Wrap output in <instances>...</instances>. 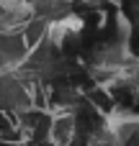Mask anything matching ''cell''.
Instances as JSON below:
<instances>
[{
    "label": "cell",
    "mask_w": 139,
    "mask_h": 146,
    "mask_svg": "<svg viewBox=\"0 0 139 146\" xmlns=\"http://www.w3.org/2000/svg\"><path fill=\"white\" fill-rule=\"evenodd\" d=\"M83 98L98 110V113H103V115H108V113H113V100H111V95L106 92V87H101V85H93V87H88L85 92H83Z\"/></svg>",
    "instance_id": "3"
},
{
    "label": "cell",
    "mask_w": 139,
    "mask_h": 146,
    "mask_svg": "<svg viewBox=\"0 0 139 146\" xmlns=\"http://www.w3.org/2000/svg\"><path fill=\"white\" fill-rule=\"evenodd\" d=\"M75 136V115L72 110H54L52 113V128H49V141L52 146H67Z\"/></svg>",
    "instance_id": "1"
},
{
    "label": "cell",
    "mask_w": 139,
    "mask_h": 146,
    "mask_svg": "<svg viewBox=\"0 0 139 146\" xmlns=\"http://www.w3.org/2000/svg\"><path fill=\"white\" fill-rule=\"evenodd\" d=\"M49 21L46 18H36V15H31L23 26H21V36H23V41H26V46L28 49H34L39 41H44L46 36H49Z\"/></svg>",
    "instance_id": "2"
}]
</instances>
